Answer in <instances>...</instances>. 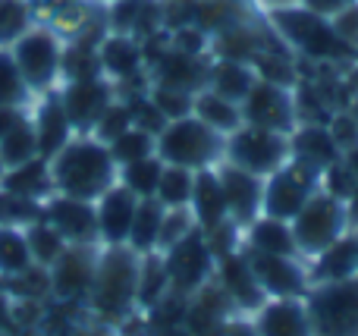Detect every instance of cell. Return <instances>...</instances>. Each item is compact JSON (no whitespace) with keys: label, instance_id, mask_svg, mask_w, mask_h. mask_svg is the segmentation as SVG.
I'll return each instance as SVG.
<instances>
[{"label":"cell","instance_id":"obj_1","mask_svg":"<svg viewBox=\"0 0 358 336\" xmlns=\"http://www.w3.org/2000/svg\"><path fill=\"white\" fill-rule=\"evenodd\" d=\"M54 192L73 195V198H98L110 189L113 180V157L101 142L79 138L66 142L54 157L48 161Z\"/></svg>","mask_w":358,"mask_h":336},{"label":"cell","instance_id":"obj_2","mask_svg":"<svg viewBox=\"0 0 358 336\" xmlns=\"http://www.w3.org/2000/svg\"><path fill=\"white\" fill-rule=\"evenodd\" d=\"M138 264H142L138 251H126L120 245H113L104 258H98L92 293L85 302H92L101 318L117 321L129 312L138 293Z\"/></svg>","mask_w":358,"mask_h":336},{"label":"cell","instance_id":"obj_3","mask_svg":"<svg viewBox=\"0 0 358 336\" xmlns=\"http://www.w3.org/2000/svg\"><path fill=\"white\" fill-rule=\"evenodd\" d=\"M311 336H358V280L317 283L315 293H305Z\"/></svg>","mask_w":358,"mask_h":336},{"label":"cell","instance_id":"obj_4","mask_svg":"<svg viewBox=\"0 0 358 336\" xmlns=\"http://www.w3.org/2000/svg\"><path fill=\"white\" fill-rule=\"evenodd\" d=\"M10 54L16 60L19 73H22L25 85L31 94L48 92L50 85L60 75V38L54 29H44V25H31L25 35H19L10 44Z\"/></svg>","mask_w":358,"mask_h":336},{"label":"cell","instance_id":"obj_5","mask_svg":"<svg viewBox=\"0 0 358 336\" xmlns=\"http://www.w3.org/2000/svg\"><path fill=\"white\" fill-rule=\"evenodd\" d=\"M296 249L302 251H311V255H321L327 245H334L343 233V214L340 201L334 195H317V198H308L302 205V211L296 214Z\"/></svg>","mask_w":358,"mask_h":336},{"label":"cell","instance_id":"obj_6","mask_svg":"<svg viewBox=\"0 0 358 336\" xmlns=\"http://www.w3.org/2000/svg\"><path fill=\"white\" fill-rule=\"evenodd\" d=\"M94 268H98V258L92 255L88 245H66V251L48 268L50 299H57L60 305L85 302L94 283Z\"/></svg>","mask_w":358,"mask_h":336},{"label":"cell","instance_id":"obj_7","mask_svg":"<svg viewBox=\"0 0 358 336\" xmlns=\"http://www.w3.org/2000/svg\"><path fill=\"white\" fill-rule=\"evenodd\" d=\"M217 154V136L201 119L179 117L173 126H164L161 157H167L173 167H201Z\"/></svg>","mask_w":358,"mask_h":336},{"label":"cell","instance_id":"obj_8","mask_svg":"<svg viewBox=\"0 0 358 336\" xmlns=\"http://www.w3.org/2000/svg\"><path fill=\"white\" fill-rule=\"evenodd\" d=\"M170 277V286L176 293H195L208 283L210 268H214V255H210L208 242L201 239V233H185L179 242L170 245V255L164 261Z\"/></svg>","mask_w":358,"mask_h":336},{"label":"cell","instance_id":"obj_9","mask_svg":"<svg viewBox=\"0 0 358 336\" xmlns=\"http://www.w3.org/2000/svg\"><path fill=\"white\" fill-rule=\"evenodd\" d=\"M41 217L60 233L66 245H92L98 239V214L85 198L48 195L41 201Z\"/></svg>","mask_w":358,"mask_h":336},{"label":"cell","instance_id":"obj_10","mask_svg":"<svg viewBox=\"0 0 358 336\" xmlns=\"http://www.w3.org/2000/svg\"><path fill=\"white\" fill-rule=\"evenodd\" d=\"M315 173L317 170L305 167L302 161L286 167L283 173H277L271 182L264 186L261 192V205L267 207V214L277 220H286V217H296L302 211V205L308 201L311 189H315Z\"/></svg>","mask_w":358,"mask_h":336},{"label":"cell","instance_id":"obj_11","mask_svg":"<svg viewBox=\"0 0 358 336\" xmlns=\"http://www.w3.org/2000/svg\"><path fill=\"white\" fill-rule=\"evenodd\" d=\"M248 268H252L258 286L264 289V295H273V299H302L308 293V280H305L302 268L292 258L252 251L248 255Z\"/></svg>","mask_w":358,"mask_h":336},{"label":"cell","instance_id":"obj_12","mask_svg":"<svg viewBox=\"0 0 358 336\" xmlns=\"http://www.w3.org/2000/svg\"><path fill=\"white\" fill-rule=\"evenodd\" d=\"M229 154H233L236 167L261 176V173H271V170L280 167V161H283V154H286V142L271 129L248 126V129H239V136L233 138Z\"/></svg>","mask_w":358,"mask_h":336},{"label":"cell","instance_id":"obj_13","mask_svg":"<svg viewBox=\"0 0 358 336\" xmlns=\"http://www.w3.org/2000/svg\"><path fill=\"white\" fill-rule=\"evenodd\" d=\"M107 88L101 79H85V82H69L66 92L60 94V107L66 113L73 129H88L98 123V117L107 110Z\"/></svg>","mask_w":358,"mask_h":336},{"label":"cell","instance_id":"obj_14","mask_svg":"<svg viewBox=\"0 0 358 336\" xmlns=\"http://www.w3.org/2000/svg\"><path fill=\"white\" fill-rule=\"evenodd\" d=\"M245 117L252 126L283 132L292 123V104L283 94V88L264 82V85H252V92L245 94Z\"/></svg>","mask_w":358,"mask_h":336},{"label":"cell","instance_id":"obj_15","mask_svg":"<svg viewBox=\"0 0 358 336\" xmlns=\"http://www.w3.org/2000/svg\"><path fill=\"white\" fill-rule=\"evenodd\" d=\"M258 336H311L308 312L302 299H273L258 308L255 318Z\"/></svg>","mask_w":358,"mask_h":336},{"label":"cell","instance_id":"obj_16","mask_svg":"<svg viewBox=\"0 0 358 336\" xmlns=\"http://www.w3.org/2000/svg\"><path fill=\"white\" fill-rule=\"evenodd\" d=\"M101 198H104V201H101V207L94 211V214H98V236H104L110 245H123L126 236H129L132 217H136L138 198L126 186L107 189Z\"/></svg>","mask_w":358,"mask_h":336},{"label":"cell","instance_id":"obj_17","mask_svg":"<svg viewBox=\"0 0 358 336\" xmlns=\"http://www.w3.org/2000/svg\"><path fill=\"white\" fill-rule=\"evenodd\" d=\"M220 189H223V198H227V211H233L236 220H252L258 214L264 182L255 173L233 163V167H227L220 173Z\"/></svg>","mask_w":358,"mask_h":336},{"label":"cell","instance_id":"obj_18","mask_svg":"<svg viewBox=\"0 0 358 336\" xmlns=\"http://www.w3.org/2000/svg\"><path fill=\"white\" fill-rule=\"evenodd\" d=\"M220 289L229 295V302L239 308H248V312H258L264 305V289L258 286L252 268H248V258L239 255H227L220 264Z\"/></svg>","mask_w":358,"mask_h":336},{"label":"cell","instance_id":"obj_19","mask_svg":"<svg viewBox=\"0 0 358 336\" xmlns=\"http://www.w3.org/2000/svg\"><path fill=\"white\" fill-rule=\"evenodd\" d=\"M31 129H35L38 157L50 161V157L69 142V132H73V126H69L66 113H63V107H60V98H48L38 107L35 119H31Z\"/></svg>","mask_w":358,"mask_h":336},{"label":"cell","instance_id":"obj_20","mask_svg":"<svg viewBox=\"0 0 358 336\" xmlns=\"http://www.w3.org/2000/svg\"><path fill=\"white\" fill-rule=\"evenodd\" d=\"M0 189L13 195H22V198L31 201H44L50 192H54V182H50V167L44 157H31V161L19 163V167H10L0 180Z\"/></svg>","mask_w":358,"mask_h":336},{"label":"cell","instance_id":"obj_21","mask_svg":"<svg viewBox=\"0 0 358 336\" xmlns=\"http://www.w3.org/2000/svg\"><path fill=\"white\" fill-rule=\"evenodd\" d=\"M358 270V239H336L321 251L317 261V283L349 280Z\"/></svg>","mask_w":358,"mask_h":336},{"label":"cell","instance_id":"obj_22","mask_svg":"<svg viewBox=\"0 0 358 336\" xmlns=\"http://www.w3.org/2000/svg\"><path fill=\"white\" fill-rule=\"evenodd\" d=\"M161 220H164V205L155 198H142L136 205V217L129 226V242L138 255H148L157 245V233H161Z\"/></svg>","mask_w":358,"mask_h":336},{"label":"cell","instance_id":"obj_23","mask_svg":"<svg viewBox=\"0 0 358 336\" xmlns=\"http://www.w3.org/2000/svg\"><path fill=\"white\" fill-rule=\"evenodd\" d=\"M192 201H195V214L204 226H214L227 214V198H223L220 180L214 173H201L192 182Z\"/></svg>","mask_w":358,"mask_h":336},{"label":"cell","instance_id":"obj_24","mask_svg":"<svg viewBox=\"0 0 358 336\" xmlns=\"http://www.w3.org/2000/svg\"><path fill=\"white\" fill-rule=\"evenodd\" d=\"M25 242H29L31 261H35L38 268H50V264H54L57 258L66 251V242H63V236L44 217L25 226Z\"/></svg>","mask_w":358,"mask_h":336},{"label":"cell","instance_id":"obj_25","mask_svg":"<svg viewBox=\"0 0 358 336\" xmlns=\"http://www.w3.org/2000/svg\"><path fill=\"white\" fill-rule=\"evenodd\" d=\"M296 151H299V161L311 170L330 167V163L336 161V145H334V138H330V132L321 129V126H308V129L299 132Z\"/></svg>","mask_w":358,"mask_h":336},{"label":"cell","instance_id":"obj_26","mask_svg":"<svg viewBox=\"0 0 358 336\" xmlns=\"http://www.w3.org/2000/svg\"><path fill=\"white\" fill-rule=\"evenodd\" d=\"M252 245L255 251H264V255H283V258H292L296 255V239H292L289 226L277 217H267L261 220L258 226L252 230Z\"/></svg>","mask_w":358,"mask_h":336},{"label":"cell","instance_id":"obj_27","mask_svg":"<svg viewBox=\"0 0 358 336\" xmlns=\"http://www.w3.org/2000/svg\"><path fill=\"white\" fill-rule=\"evenodd\" d=\"M98 57H101V69L120 75V79H129V75H136V66H138V60H142V50H138L132 41H126V38H107V41L101 44Z\"/></svg>","mask_w":358,"mask_h":336},{"label":"cell","instance_id":"obj_28","mask_svg":"<svg viewBox=\"0 0 358 336\" xmlns=\"http://www.w3.org/2000/svg\"><path fill=\"white\" fill-rule=\"evenodd\" d=\"M31 264L35 261H31L29 242H25V230L0 226V277H13Z\"/></svg>","mask_w":358,"mask_h":336},{"label":"cell","instance_id":"obj_29","mask_svg":"<svg viewBox=\"0 0 358 336\" xmlns=\"http://www.w3.org/2000/svg\"><path fill=\"white\" fill-rule=\"evenodd\" d=\"M60 73L69 82H85V79H98L101 75V57L92 44L76 41L73 48H66L60 54Z\"/></svg>","mask_w":358,"mask_h":336},{"label":"cell","instance_id":"obj_30","mask_svg":"<svg viewBox=\"0 0 358 336\" xmlns=\"http://www.w3.org/2000/svg\"><path fill=\"white\" fill-rule=\"evenodd\" d=\"M31 157H38V142H35L31 119H25V123H19L10 136L0 138V161H3V167L10 170V167H19V163L31 161Z\"/></svg>","mask_w":358,"mask_h":336},{"label":"cell","instance_id":"obj_31","mask_svg":"<svg viewBox=\"0 0 358 336\" xmlns=\"http://www.w3.org/2000/svg\"><path fill=\"white\" fill-rule=\"evenodd\" d=\"M31 92L25 85L22 73H19L16 60H13L10 48H0V104L10 107H29Z\"/></svg>","mask_w":358,"mask_h":336},{"label":"cell","instance_id":"obj_32","mask_svg":"<svg viewBox=\"0 0 358 336\" xmlns=\"http://www.w3.org/2000/svg\"><path fill=\"white\" fill-rule=\"evenodd\" d=\"M198 117H201V123L210 126V129H220V132L239 129V107H236L233 101L220 98L217 92H208L198 98Z\"/></svg>","mask_w":358,"mask_h":336},{"label":"cell","instance_id":"obj_33","mask_svg":"<svg viewBox=\"0 0 358 336\" xmlns=\"http://www.w3.org/2000/svg\"><path fill=\"white\" fill-rule=\"evenodd\" d=\"M31 3L29 0H0V48H10L19 35L31 29Z\"/></svg>","mask_w":358,"mask_h":336},{"label":"cell","instance_id":"obj_34","mask_svg":"<svg viewBox=\"0 0 358 336\" xmlns=\"http://www.w3.org/2000/svg\"><path fill=\"white\" fill-rule=\"evenodd\" d=\"M170 286V277H167V268H164L161 258H145L138 264V293L136 299L145 302V305H157L164 299Z\"/></svg>","mask_w":358,"mask_h":336},{"label":"cell","instance_id":"obj_35","mask_svg":"<svg viewBox=\"0 0 358 336\" xmlns=\"http://www.w3.org/2000/svg\"><path fill=\"white\" fill-rule=\"evenodd\" d=\"M35 220H41V201H31V198H22V195H13L6 189H0V226L25 230Z\"/></svg>","mask_w":358,"mask_h":336},{"label":"cell","instance_id":"obj_36","mask_svg":"<svg viewBox=\"0 0 358 336\" xmlns=\"http://www.w3.org/2000/svg\"><path fill=\"white\" fill-rule=\"evenodd\" d=\"M192 176L189 167H170L161 170V180H157V198L164 207H182L192 198Z\"/></svg>","mask_w":358,"mask_h":336},{"label":"cell","instance_id":"obj_37","mask_svg":"<svg viewBox=\"0 0 358 336\" xmlns=\"http://www.w3.org/2000/svg\"><path fill=\"white\" fill-rule=\"evenodd\" d=\"M214 88H217V94H220V98H227V101H233V104H236L239 98H245V94L252 92V75H248V69L239 66L236 60H227V63H220V66H217Z\"/></svg>","mask_w":358,"mask_h":336},{"label":"cell","instance_id":"obj_38","mask_svg":"<svg viewBox=\"0 0 358 336\" xmlns=\"http://www.w3.org/2000/svg\"><path fill=\"white\" fill-rule=\"evenodd\" d=\"M201 79H204L201 69H198L185 54H179V50H176V54L164 57V63H161V82H164V85L189 92V88H195Z\"/></svg>","mask_w":358,"mask_h":336},{"label":"cell","instance_id":"obj_39","mask_svg":"<svg viewBox=\"0 0 358 336\" xmlns=\"http://www.w3.org/2000/svg\"><path fill=\"white\" fill-rule=\"evenodd\" d=\"M161 163L142 157V161L126 163V189H129L136 198H151L157 192V180H161Z\"/></svg>","mask_w":358,"mask_h":336},{"label":"cell","instance_id":"obj_40","mask_svg":"<svg viewBox=\"0 0 358 336\" xmlns=\"http://www.w3.org/2000/svg\"><path fill=\"white\" fill-rule=\"evenodd\" d=\"M110 157L113 163H132V161H142V157L151 154V136L145 129H126L123 136H117L110 142Z\"/></svg>","mask_w":358,"mask_h":336},{"label":"cell","instance_id":"obj_41","mask_svg":"<svg viewBox=\"0 0 358 336\" xmlns=\"http://www.w3.org/2000/svg\"><path fill=\"white\" fill-rule=\"evenodd\" d=\"M195 13L198 22L208 29H236L239 25V3L236 0H201Z\"/></svg>","mask_w":358,"mask_h":336},{"label":"cell","instance_id":"obj_42","mask_svg":"<svg viewBox=\"0 0 358 336\" xmlns=\"http://www.w3.org/2000/svg\"><path fill=\"white\" fill-rule=\"evenodd\" d=\"M151 104L157 107V110L164 113V117H185L189 113V107H192V98H189V92H182V88H170V85H161L155 94H151Z\"/></svg>","mask_w":358,"mask_h":336},{"label":"cell","instance_id":"obj_43","mask_svg":"<svg viewBox=\"0 0 358 336\" xmlns=\"http://www.w3.org/2000/svg\"><path fill=\"white\" fill-rule=\"evenodd\" d=\"M132 126V117L129 110H126V104H107V110L98 117V123H94V129H98V138H104V142H113L117 136H123L126 129Z\"/></svg>","mask_w":358,"mask_h":336},{"label":"cell","instance_id":"obj_44","mask_svg":"<svg viewBox=\"0 0 358 336\" xmlns=\"http://www.w3.org/2000/svg\"><path fill=\"white\" fill-rule=\"evenodd\" d=\"M126 110H129V117H132V126H136V129H145L148 136L151 132H161L164 126H167V117H164V113L145 98H136Z\"/></svg>","mask_w":358,"mask_h":336},{"label":"cell","instance_id":"obj_45","mask_svg":"<svg viewBox=\"0 0 358 336\" xmlns=\"http://www.w3.org/2000/svg\"><path fill=\"white\" fill-rule=\"evenodd\" d=\"M258 69L264 73V79L271 85H289L292 82V66L286 63V57L280 50H271V54L258 57Z\"/></svg>","mask_w":358,"mask_h":336},{"label":"cell","instance_id":"obj_46","mask_svg":"<svg viewBox=\"0 0 358 336\" xmlns=\"http://www.w3.org/2000/svg\"><path fill=\"white\" fill-rule=\"evenodd\" d=\"M358 186V176L352 173L349 167H340V163H330V192H334V198L340 195V198H349V195L355 192Z\"/></svg>","mask_w":358,"mask_h":336},{"label":"cell","instance_id":"obj_47","mask_svg":"<svg viewBox=\"0 0 358 336\" xmlns=\"http://www.w3.org/2000/svg\"><path fill=\"white\" fill-rule=\"evenodd\" d=\"M330 138H334L336 148H355L358 145V123L355 119H349V117H336Z\"/></svg>","mask_w":358,"mask_h":336},{"label":"cell","instance_id":"obj_48","mask_svg":"<svg viewBox=\"0 0 358 336\" xmlns=\"http://www.w3.org/2000/svg\"><path fill=\"white\" fill-rule=\"evenodd\" d=\"M336 35L343 38V41H355L358 38V6H346V10H340V19H336Z\"/></svg>","mask_w":358,"mask_h":336},{"label":"cell","instance_id":"obj_49","mask_svg":"<svg viewBox=\"0 0 358 336\" xmlns=\"http://www.w3.org/2000/svg\"><path fill=\"white\" fill-rule=\"evenodd\" d=\"M29 119V113H25V107H10V104H0V138L10 136L13 129H16L19 123H25Z\"/></svg>","mask_w":358,"mask_h":336},{"label":"cell","instance_id":"obj_50","mask_svg":"<svg viewBox=\"0 0 358 336\" xmlns=\"http://www.w3.org/2000/svg\"><path fill=\"white\" fill-rule=\"evenodd\" d=\"M0 333L19 336L16 321H13V299H10V293L3 289V283H0Z\"/></svg>","mask_w":358,"mask_h":336},{"label":"cell","instance_id":"obj_51","mask_svg":"<svg viewBox=\"0 0 358 336\" xmlns=\"http://www.w3.org/2000/svg\"><path fill=\"white\" fill-rule=\"evenodd\" d=\"M214 336H258V330H255V324H248V321H229V324L223 321Z\"/></svg>","mask_w":358,"mask_h":336},{"label":"cell","instance_id":"obj_52","mask_svg":"<svg viewBox=\"0 0 358 336\" xmlns=\"http://www.w3.org/2000/svg\"><path fill=\"white\" fill-rule=\"evenodd\" d=\"M355 0H305V6H308L311 13H340V10H346V6H352Z\"/></svg>","mask_w":358,"mask_h":336},{"label":"cell","instance_id":"obj_53","mask_svg":"<svg viewBox=\"0 0 358 336\" xmlns=\"http://www.w3.org/2000/svg\"><path fill=\"white\" fill-rule=\"evenodd\" d=\"M346 167L358 176V145H355V148H349V163H346Z\"/></svg>","mask_w":358,"mask_h":336},{"label":"cell","instance_id":"obj_54","mask_svg":"<svg viewBox=\"0 0 358 336\" xmlns=\"http://www.w3.org/2000/svg\"><path fill=\"white\" fill-rule=\"evenodd\" d=\"M349 198H352V201H349V205H352V220L358 224V186H355V192L349 195Z\"/></svg>","mask_w":358,"mask_h":336},{"label":"cell","instance_id":"obj_55","mask_svg":"<svg viewBox=\"0 0 358 336\" xmlns=\"http://www.w3.org/2000/svg\"><path fill=\"white\" fill-rule=\"evenodd\" d=\"M3 173H6V167H3V161H0V180H3Z\"/></svg>","mask_w":358,"mask_h":336},{"label":"cell","instance_id":"obj_56","mask_svg":"<svg viewBox=\"0 0 358 336\" xmlns=\"http://www.w3.org/2000/svg\"><path fill=\"white\" fill-rule=\"evenodd\" d=\"M355 274H358V270H355Z\"/></svg>","mask_w":358,"mask_h":336}]
</instances>
